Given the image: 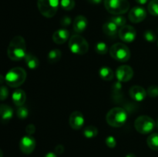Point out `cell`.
Masks as SVG:
<instances>
[{"label": "cell", "instance_id": "cell-1", "mask_svg": "<svg viewBox=\"0 0 158 157\" xmlns=\"http://www.w3.org/2000/svg\"><path fill=\"white\" fill-rule=\"evenodd\" d=\"M9 58L12 61H19L26 55V44L24 38L16 35L11 40L7 49Z\"/></svg>", "mask_w": 158, "mask_h": 157}, {"label": "cell", "instance_id": "cell-2", "mask_svg": "<svg viewBox=\"0 0 158 157\" xmlns=\"http://www.w3.org/2000/svg\"><path fill=\"white\" fill-rule=\"evenodd\" d=\"M127 112L125 109L120 107L111 109L106 115V120L108 124L113 127H121L127 120Z\"/></svg>", "mask_w": 158, "mask_h": 157}, {"label": "cell", "instance_id": "cell-3", "mask_svg": "<svg viewBox=\"0 0 158 157\" xmlns=\"http://www.w3.org/2000/svg\"><path fill=\"white\" fill-rule=\"evenodd\" d=\"M6 83L12 88H17L23 85L26 78V72L21 67H15L6 75Z\"/></svg>", "mask_w": 158, "mask_h": 157}, {"label": "cell", "instance_id": "cell-4", "mask_svg": "<svg viewBox=\"0 0 158 157\" xmlns=\"http://www.w3.org/2000/svg\"><path fill=\"white\" fill-rule=\"evenodd\" d=\"M69 47L71 52L77 55H84L89 50L87 41L78 34L72 35L69 40Z\"/></svg>", "mask_w": 158, "mask_h": 157}, {"label": "cell", "instance_id": "cell-5", "mask_svg": "<svg viewBox=\"0 0 158 157\" xmlns=\"http://www.w3.org/2000/svg\"><path fill=\"white\" fill-rule=\"evenodd\" d=\"M104 6L110 13L120 15L127 12L130 3L127 0H104Z\"/></svg>", "mask_w": 158, "mask_h": 157}, {"label": "cell", "instance_id": "cell-6", "mask_svg": "<svg viewBox=\"0 0 158 157\" xmlns=\"http://www.w3.org/2000/svg\"><path fill=\"white\" fill-rule=\"evenodd\" d=\"M110 56L118 62H125L131 58V51L129 48L122 42H117L113 45L110 49Z\"/></svg>", "mask_w": 158, "mask_h": 157}, {"label": "cell", "instance_id": "cell-7", "mask_svg": "<svg viewBox=\"0 0 158 157\" xmlns=\"http://www.w3.org/2000/svg\"><path fill=\"white\" fill-rule=\"evenodd\" d=\"M59 0H38L37 6L40 13L46 18H52L58 11Z\"/></svg>", "mask_w": 158, "mask_h": 157}, {"label": "cell", "instance_id": "cell-8", "mask_svg": "<svg viewBox=\"0 0 158 157\" xmlns=\"http://www.w3.org/2000/svg\"><path fill=\"white\" fill-rule=\"evenodd\" d=\"M135 129L139 133L146 135L154 130L156 126V123L152 118L148 115H140L137 117L134 122Z\"/></svg>", "mask_w": 158, "mask_h": 157}, {"label": "cell", "instance_id": "cell-9", "mask_svg": "<svg viewBox=\"0 0 158 157\" xmlns=\"http://www.w3.org/2000/svg\"><path fill=\"white\" fill-rule=\"evenodd\" d=\"M118 35L120 39L127 43H131L135 40L137 32L133 26L125 25L118 31Z\"/></svg>", "mask_w": 158, "mask_h": 157}, {"label": "cell", "instance_id": "cell-10", "mask_svg": "<svg viewBox=\"0 0 158 157\" xmlns=\"http://www.w3.org/2000/svg\"><path fill=\"white\" fill-rule=\"evenodd\" d=\"M35 139L32 135H25L21 139L19 143V148L24 154H30L34 151L35 148Z\"/></svg>", "mask_w": 158, "mask_h": 157}, {"label": "cell", "instance_id": "cell-11", "mask_svg": "<svg viewBox=\"0 0 158 157\" xmlns=\"http://www.w3.org/2000/svg\"><path fill=\"white\" fill-rule=\"evenodd\" d=\"M116 76L119 82L126 83L134 76V70L129 66H120L116 70Z\"/></svg>", "mask_w": 158, "mask_h": 157}, {"label": "cell", "instance_id": "cell-12", "mask_svg": "<svg viewBox=\"0 0 158 157\" xmlns=\"http://www.w3.org/2000/svg\"><path fill=\"white\" fill-rule=\"evenodd\" d=\"M147 16V12L143 7L136 6L130 10L128 18L133 23H139L143 21Z\"/></svg>", "mask_w": 158, "mask_h": 157}, {"label": "cell", "instance_id": "cell-13", "mask_svg": "<svg viewBox=\"0 0 158 157\" xmlns=\"http://www.w3.org/2000/svg\"><path fill=\"white\" fill-rule=\"evenodd\" d=\"M84 116L80 111H74L69 115V125H70L71 128L75 129V130L81 129L84 125Z\"/></svg>", "mask_w": 158, "mask_h": 157}, {"label": "cell", "instance_id": "cell-14", "mask_svg": "<svg viewBox=\"0 0 158 157\" xmlns=\"http://www.w3.org/2000/svg\"><path fill=\"white\" fill-rule=\"evenodd\" d=\"M130 96L136 102H141L146 98L147 91L140 86H133L129 90Z\"/></svg>", "mask_w": 158, "mask_h": 157}, {"label": "cell", "instance_id": "cell-15", "mask_svg": "<svg viewBox=\"0 0 158 157\" xmlns=\"http://www.w3.org/2000/svg\"><path fill=\"white\" fill-rule=\"evenodd\" d=\"M69 32L66 29H60L52 34V40L57 45L64 44L69 39Z\"/></svg>", "mask_w": 158, "mask_h": 157}, {"label": "cell", "instance_id": "cell-16", "mask_svg": "<svg viewBox=\"0 0 158 157\" xmlns=\"http://www.w3.org/2000/svg\"><path fill=\"white\" fill-rule=\"evenodd\" d=\"M13 110L9 106L0 104V120L2 123H7L12 119Z\"/></svg>", "mask_w": 158, "mask_h": 157}, {"label": "cell", "instance_id": "cell-17", "mask_svg": "<svg viewBox=\"0 0 158 157\" xmlns=\"http://www.w3.org/2000/svg\"><path fill=\"white\" fill-rule=\"evenodd\" d=\"M88 21L87 18L83 15H78L75 18L73 21V30L77 33H81L87 27Z\"/></svg>", "mask_w": 158, "mask_h": 157}, {"label": "cell", "instance_id": "cell-18", "mask_svg": "<svg viewBox=\"0 0 158 157\" xmlns=\"http://www.w3.org/2000/svg\"><path fill=\"white\" fill-rule=\"evenodd\" d=\"M103 31L108 36L115 37L116 35L118 33V26L111 20H109L103 24Z\"/></svg>", "mask_w": 158, "mask_h": 157}, {"label": "cell", "instance_id": "cell-19", "mask_svg": "<svg viewBox=\"0 0 158 157\" xmlns=\"http://www.w3.org/2000/svg\"><path fill=\"white\" fill-rule=\"evenodd\" d=\"M12 101L16 106H23L26 99V92L22 89H17L12 93Z\"/></svg>", "mask_w": 158, "mask_h": 157}, {"label": "cell", "instance_id": "cell-20", "mask_svg": "<svg viewBox=\"0 0 158 157\" xmlns=\"http://www.w3.org/2000/svg\"><path fill=\"white\" fill-rule=\"evenodd\" d=\"M26 64L27 65L28 67L31 69H37L40 66V61L38 58L32 53H26V56L24 58Z\"/></svg>", "mask_w": 158, "mask_h": 157}, {"label": "cell", "instance_id": "cell-21", "mask_svg": "<svg viewBox=\"0 0 158 157\" xmlns=\"http://www.w3.org/2000/svg\"><path fill=\"white\" fill-rule=\"evenodd\" d=\"M99 74H100V78L105 81H110L114 77V73L113 70L107 66H103L100 68Z\"/></svg>", "mask_w": 158, "mask_h": 157}, {"label": "cell", "instance_id": "cell-22", "mask_svg": "<svg viewBox=\"0 0 158 157\" xmlns=\"http://www.w3.org/2000/svg\"><path fill=\"white\" fill-rule=\"evenodd\" d=\"M62 57V52L58 49H52L50 52L48 53L47 55V59L48 62L51 64L57 62L60 60Z\"/></svg>", "mask_w": 158, "mask_h": 157}, {"label": "cell", "instance_id": "cell-23", "mask_svg": "<svg viewBox=\"0 0 158 157\" xmlns=\"http://www.w3.org/2000/svg\"><path fill=\"white\" fill-rule=\"evenodd\" d=\"M148 146L153 150H158V133H152L147 139Z\"/></svg>", "mask_w": 158, "mask_h": 157}, {"label": "cell", "instance_id": "cell-24", "mask_svg": "<svg viewBox=\"0 0 158 157\" xmlns=\"http://www.w3.org/2000/svg\"><path fill=\"white\" fill-rule=\"evenodd\" d=\"M97 134H98V129L94 126H86L83 130V135L87 139L94 138V137L97 136Z\"/></svg>", "mask_w": 158, "mask_h": 157}, {"label": "cell", "instance_id": "cell-25", "mask_svg": "<svg viewBox=\"0 0 158 157\" xmlns=\"http://www.w3.org/2000/svg\"><path fill=\"white\" fill-rule=\"evenodd\" d=\"M148 12L154 16H158V0H151L148 4Z\"/></svg>", "mask_w": 158, "mask_h": 157}, {"label": "cell", "instance_id": "cell-26", "mask_svg": "<svg viewBox=\"0 0 158 157\" xmlns=\"http://www.w3.org/2000/svg\"><path fill=\"white\" fill-rule=\"evenodd\" d=\"M95 50L97 53L100 54V55H105L108 52V46L106 43L103 42H100L97 43V45H96Z\"/></svg>", "mask_w": 158, "mask_h": 157}, {"label": "cell", "instance_id": "cell-27", "mask_svg": "<svg viewBox=\"0 0 158 157\" xmlns=\"http://www.w3.org/2000/svg\"><path fill=\"white\" fill-rule=\"evenodd\" d=\"M60 4L61 7L66 11H70L75 7V1L74 0H61Z\"/></svg>", "mask_w": 158, "mask_h": 157}, {"label": "cell", "instance_id": "cell-28", "mask_svg": "<svg viewBox=\"0 0 158 157\" xmlns=\"http://www.w3.org/2000/svg\"><path fill=\"white\" fill-rule=\"evenodd\" d=\"M110 20L113 22L115 23L118 27L121 28L122 26H125L127 23L126 18L123 16H121V15H115V16L112 17Z\"/></svg>", "mask_w": 158, "mask_h": 157}, {"label": "cell", "instance_id": "cell-29", "mask_svg": "<svg viewBox=\"0 0 158 157\" xmlns=\"http://www.w3.org/2000/svg\"><path fill=\"white\" fill-rule=\"evenodd\" d=\"M143 36L146 41H148V42H154L157 40V35L156 34L153 32L152 30H147L145 31L144 34H143Z\"/></svg>", "mask_w": 158, "mask_h": 157}, {"label": "cell", "instance_id": "cell-30", "mask_svg": "<svg viewBox=\"0 0 158 157\" xmlns=\"http://www.w3.org/2000/svg\"><path fill=\"white\" fill-rule=\"evenodd\" d=\"M17 116L21 119H24L27 118L28 115H29V110L26 107L24 106H19V109L16 111Z\"/></svg>", "mask_w": 158, "mask_h": 157}, {"label": "cell", "instance_id": "cell-31", "mask_svg": "<svg viewBox=\"0 0 158 157\" xmlns=\"http://www.w3.org/2000/svg\"><path fill=\"white\" fill-rule=\"evenodd\" d=\"M147 93L151 98H156L158 96V86L156 85H152L148 89Z\"/></svg>", "mask_w": 158, "mask_h": 157}, {"label": "cell", "instance_id": "cell-32", "mask_svg": "<svg viewBox=\"0 0 158 157\" xmlns=\"http://www.w3.org/2000/svg\"><path fill=\"white\" fill-rule=\"evenodd\" d=\"M9 96V90L7 87L4 86H0V101L6 99Z\"/></svg>", "mask_w": 158, "mask_h": 157}, {"label": "cell", "instance_id": "cell-33", "mask_svg": "<svg viewBox=\"0 0 158 157\" xmlns=\"http://www.w3.org/2000/svg\"><path fill=\"white\" fill-rule=\"evenodd\" d=\"M106 145L108 146L109 148H114L116 146H117V141H116V139L114 138V136H108L107 138L106 139Z\"/></svg>", "mask_w": 158, "mask_h": 157}, {"label": "cell", "instance_id": "cell-34", "mask_svg": "<svg viewBox=\"0 0 158 157\" xmlns=\"http://www.w3.org/2000/svg\"><path fill=\"white\" fill-rule=\"evenodd\" d=\"M72 22V19L69 16H67V15H65L63 18L60 19V24H61L62 26L63 27H66V26H68L70 25V23Z\"/></svg>", "mask_w": 158, "mask_h": 157}, {"label": "cell", "instance_id": "cell-35", "mask_svg": "<svg viewBox=\"0 0 158 157\" xmlns=\"http://www.w3.org/2000/svg\"><path fill=\"white\" fill-rule=\"evenodd\" d=\"M35 127L33 124H29L26 126V132L27 135H32V134L35 133Z\"/></svg>", "mask_w": 158, "mask_h": 157}, {"label": "cell", "instance_id": "cell-36", "mask_svg": "<svg viewBox=\"0 0 158 157\" xmlns=\"http://www.w3.org/2000/svg\"><path fill=\"white\" fill-rule=\"evenodd\" d=\"M64 152V147L63 145H57L55 148V152L56 154H62Z\"/></svg>", "mask_w": 158, "mask_h": 157}, {"label": "cell", "instance_id": "cell-37", "mask_svg": "<svg viewBox=\"0 0 158 157\" xmlns=\"http://www.w3.org/2000/svg\"><path fill=\"white\" fill-rule=\"evenodd\" d=\"M90 4H94V5H98L100 3H101V2L103 0H87Z\"/></svg>", "mask_w": 158, "mask_h": 157}, {"label": "cell", "instance_id": "cell-38", "mask_svg": "<svg viewBox=\"0 0 158 157\" xmlns=\"http://www.w3.org/2000/svg\"><path fill=\"white\" fill-rule=\"evenodd\" d=\"M45 157H57L56 154L54 153V152H48L47 154H46V155H45Z\"/></svg>", "mask_w": 158, "mask_h": 157}, {"label": "cell", "instance_id": "cell-39", "mask_svg": "<svg viewBox=\"0 0 158 157\" xmlns=\"http://www.w3.org/2000/svg\"><path fill=\"white\" fill-rule=\"evenodd\" d=\"M136 2L140 5H144L148 2V0H135Z\"/></svg>", "mask_w": 158, "mask_h": 157}, {"label": "cell", "instance_id": "cell-40", "mask_svg": "<svg viewBox=\"0 0 158 157\" xmlns=\"http://www.w3.org/2000/svg\"><path fill=\"white\" fill-rule=\"evenodd\" d=\"M5 81H6V77H4L2 75L0 74V85L2 84Z\"/></svg>", "mask_w": 158, "mask_h": 157}, {"label": "cell", "instance_id": "cell-41", "mask_svg": "<svg viewBox=\"0 0 158 157\" xmlns=\"http://www.w3.org/2000/svg\"><path fill=\"white\" fill-rule=\"evenodd\" d=\"M126 157H137V156H136V155H134V154L129 153V154H127V155H126Z\"/></svg>", "mask_w": 158, "mask_h": 157}, {"label": "cell", "instance_id": "cell-42", "mask_svg": "<svg viewBox=\"0 0 158 157\" xmlns=\"http://www.w3.org/2000/svg\"><path fill=\"white\" fill-rule=\"evenodd\" d=\"M0 157H3V152L0 149Z\"/></svg>", "mask_w": 158, "mask_h": 157}, {"label": "cell", "instance_id": "cell-43", "mask_svg": "<svg viewBox=\"0 0 158 157\" xmlns=\"http://www.w3.org/2000/svg\"><path fill=\"white\" fill-rule=\"evenodd\" d=\"M156 126H157V128L158 129V120H157V124H156Z\"/></svg>", "mask_w": 158, "mask_h": 157}, {"label": "cell", "instance_id": "cell-44", "mask_svg": "<svg viewBox=\"0 0 158 157\" xmlns=\"http://www.w3.org/2000/svg\"><path fill=\"white\" fill-rule=\"evenodd\" d=\"M157 46H158V42H157Z\"/></svg>", "mask_w": 158, "mask_h": 157}]
</instances>
